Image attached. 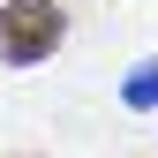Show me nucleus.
<instances>
[{"label": "nucleus", "instance_id": "nucleus-1", "mask_svg": "<svg viewBox=\"0 0 158 158\" xmlns=\"http://www.w3.org/2000/svg\"><path fill=\"white\" fill-rule=\"evenodd\" d=\"M60 38H68V8L60 0H0V60L8 68L53 60Z\"/></svg>", "mask_w": 158, "mask_h": 158}, {"label": "nucleus", "instance_id": "nucleus-2", "mask_svg": "<svg viewBox=\"0 0 158 158\" xmlns=\"http://www.w3.org/2000/svg\"><path fill=\"white\" fill-rule=\"evenodd\" d=\"M121 106H128V113H158V53L121 75Z\"/></svg>", "mask_w": 158, "mask_h": 158}]
</instances>
